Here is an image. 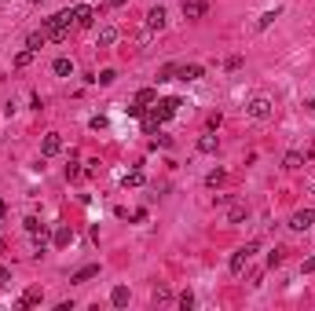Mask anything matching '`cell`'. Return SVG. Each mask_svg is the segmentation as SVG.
Masks as SVG:
<instances>
[{
  "label": "cell",
  "instance_id": "12",
  "mask_svg": "<svg viewBox=\"0 0 315 311\" xmlns=\"http://www.w3.org/2000/svg\"><path fill=\"white\" fill-rule=\"evenodd\" d=\"M202 73H206V66H198V62H187V66H180V81H198Z\"/></svg>",
  "mask_w": 315,
  "mask_h": 311
},
{
  "label": "cell",
  "instance_id": "6",
  "mask_svg": "<svg viewBox=\"0 0 315 311\" xmlns=\"http://www.w3.org/2000/svg\"><path fill=\"white\" fill-rule=\"evenodd\" d=\"M311 224H315V209H297L290 216V227L293 231H311Z\"/></svg>",
  "mask_w": 315,
  "mask_h": 311
},
{
  "label": "cell",
  "instance_id": "23",
  "mask_svg": "<svg viewBox=\"0 0 315 311\" xmlns=\"http://www.w3.org/2000/svg\"><path fill=\"white\" fill-rule=\"evenodd\" d=\"M275 15H279V8H275V11H264L260 19H257V29H267V26L275 22Z\"/></svg>",
  "mask_w": 315,
  "mask_h": 311
},
{
  "label": "cell",
  "instance_id": "20",
  "mask_svg": "<svg viewBox=\"0 0 315 311\" xmlns=\"http://www.w3.org/2000/svg\"><path fill=\"white\" fill-rule=\"evenodd\" d=\"M198 150H202V154H213V150H216V136H202V139H198Z\"/></svg>",
  "mask_w": 315,
  "mask_h": 311
},
{
  "label": "cell",
  "instance_id": "16",
  "mask_svg": "<svg viewBox=\"0 0 315 311\" xmlns=\"http://www.w3.org/2000/svg\"><path fill=\"white\" fill-rule=\"evenodd\" d=\"M52 70H55L59 77H73V62H70L66 55H59V59L52 62Z\"/></svg>",
  "mask_w": 315,
  "mask_h": 311
},
{
  "label": "cell",
  "instance_id": "8",
  "mask_svg": "<svg viewBox=\"0 0 315 311\" xmlns=\"http://www.w3.org/2000/svg\"><path fill=\"white\" fill-rule=\"evenodd\" d=\"M59 150H62V136L59 132H48V136H44V143H41V154H44V158H55Z\"/></svg>",
  "mask_w": 315,
  "mask_h": 311
},
{
  "label": "cell",
  "instance_id": "17",
  "mask_svg": "<svg viewBox=\"0 0 315 311\" xmlns=\"http://www.w3.org/2000/svg\"><path fill=\"white\" fill-rule=\"evenodd\" d=\"M66 245H73V231L70 227H59L55 231V249H66Z\"/></svg>",
  "mask_w": 315,
  "mask_h": 311
},
{
  "label": "cell",
  "instance_id": "25",
  "mask_svg": "<svg viewBox=\"0 0 315 311\" xmlns=\"http://www.w3.org/2000/svg\"><path fill=\"white\" fill-rule=\"evenodd\" d=\"M33 304H41V289H29L22 297V307H33Z\"/></svg>",
  "mask_w": 315,
  "mask_h": 311
},
{
  "label": "cell",
  "instance_id": "30",
  "mask_svg": "<svg viewBox=\"0 0 315 311\" xmlns=\"http://www.w3.org/2000/svg\"><path fill=\"white\" fill-rule=\"evenodd\" d=\"M279 263H282V249H275V253L267 256V268H279Z\"/></svg>",
  "mask_w": 315,
  "mask_h": 311
},
{
  "label": "cell",
  "instance_id": "4",
  "mask_svg": "<svg viewBox=\"0 0 315 311\" xmlns=\"http://www.w3.org/2000/svg\"><path fill=\"white\" fill-rule=\"evenodd\" d=\"M257 249H260V242H246L242 249H234L231 253V275H242V268L249 263V256H253Z\"/></svg>",
  "mask_w": 315,
  "mask_h": 311
},
{
  "label": "cell",
  "instance_id": "27",
  "mask_svg": "<svg viewBox=\"0 0 315 311\" xmlns=\"http://www.w3.org/2000/svg\"><path fill=\"white\" fill-rule=\"evenodd\" d=\"M180 307H183V311H187V307H194V293H191V289L180 293Z\"/></svg>",
  "mask_w": 315,
  "mask_h": 311
},
{
  "label": "cell",
  "instance_id": "33",
  "mask_svg": "<svg viewBox=\"0 0 315 311\" xmlns=\"http://www.w3.org/2000/svg\"><path fill=\"white\" fill-rule=\"evenodd\" d=\"M304 275H315V256H308V260H304Z\"/></svg>",
  "mask_w": 315,
  "mask_h": 311
},
{
  "label": "cell",
  "instance_id": "1",
  "mask_svg": "<svg viewBox=\"0 0 315 311\" xmlns=\"http://www.w3.org/2000/svg\"><path fill=\"white\" fill-rule=\"evenodd\" d=\"M180 106H183L180 99H154L150 114H147V121H143V128H147V132H158V124H165L169 117H176Z\"/></svg>",
  "mask_w": 315,
  "mask_h": 311
},
{
  "label": "cell",
  "instance_id": "31",
  "mask_svg": "<svg viewBox=\"0 0 315 311\" xmlns=\"http://www.w3.org/2000/svg\"><path fill=\"white\" fill-rule=\"evenodd\" d=\"M0 286H11V271L4 268V263H0Z\"/></svg>",
  "mask_w": 315,
  "mask_h": 311
},
{
  "label": "cell",
  "instance_id": "18",
  "mask_svg": "<svg viewBox=\"0 0 315 311\" xmlns=\"http://www.w3.org/2000/svg\"><path fill=\"white\" fill-rule=\"evenodd\" d=\"M282 165H286V168H304L308 161H304V154H301V150H290V154H286V161H282Z\"/></svg>",
  "mask_w": 315,
  "mask_h": 311
},
{
  "label": "cell",
  "instance_id": "35",
  "mask_svg": "<svg viewBox=\"0 0 315 311\" xmlns=\"http://www.w3.org/2000/svg\"><path fill=\"white\" fill-rule=\"evenodd\" d=\"M125 4H129V0H110V8H125Z\"/></svg>",
  "mask_w": 315,
  "mask_h": 311
},
{
  "label": "cell",
  "instance_id": "26",
  "mask_svg": "<svg viewBox=\"0 0 315 311\" xmlns=\"http://www.w3.org/2000/svg\"><path fill=\"white\" fill-rule=\"evenodd\" d=\"M206 183H209V187H216V183H224V168H213V172L206 176Z\"/></svg>",
  "mask_w": 315,
  "mask_h": 311
},
{
  "label": "cell",
  "instance_id": "19",
  "mask_svg": "<svg viewBox=\"0 0 315 311\" xmlns=\"http://www.w3.org/2000/svg\"><path fill=\"white\" fill-rule=\"evenodd\" d=\"M154 99H158V92H154V88H139V92H136V103H139V106H150Z\"/></svg>",
  "mask_w": 315,
  "mask_h": 311
},
{
  "label": "cell",
  "instance_id": "28",
  "mask_svg": "<svg viewBox=\"0 0 315 311\" xmlns=\"http://www.w3.org/2000/svg\"><path fill=\"white\" fill-rule=\"evenodd\" d=\"M26 231H29V235H37V231H41V220H37V216H26Z\"/></svg>",
  "mask_w": 315,
  "mask_h": 311
},
{
  "label": "cell",
  "instance_id": "14",
  "mask_svg": "<svg viewBox=\"0 0 315 311\" xmlns=\"http://www.w3.org/2000/svg\"><path fill=\"white\" fill-rule=\"evenodd\" d=\"M44 44H48V33H44V29H37V33L26 37V48H29V52H41Z\"/></svg>",
  "mask_w": 315,
  "mask_h": 311
},
{
  "label": "cell",
  "instance_id": "24",
  "mask_svg": "<svg viewBox=\"0 0 315 311\" xmlns=\"http://www.w3.org/2000/svg\"><path fill=\"white\" fill-rule=\"evenodd\" d=\"M121 183H125V187H143V172L136 168V172H129V176H125Z\"/></svg>",
  "mask_w": 315,
  "mask_h": 311
},
{
  "label": "cell",
  "instance_id": "32",
  "mask_svg": "<svg viewBox=\"0 0 315 311\" xmlns=\"http://www.w3.org/2000/svg\"><path fill=\"white\" fill-rule=\"evenodd\" d=\"M154 300H162V304H165V300H172V293H169V289L162 286V289H158V293H154Z\"/></svg>",
  "mask_w": 315,
  "mask_h": 311
},
{
  "label": "cell",
  "instance_id": "3",
  "mask_svg": "<svg viewBox=\"0 0 315 311\" xmlns=\"http://www.w3.org/2000/svg\"><path fill=\"white\" fill-rule=\"evenodd\" d=\"M271 114H275V103L267 96H253L246 103V117L249 121H271Z\"/></svg>",
  "mask_w": 315,
  "mask_h": 311
},
{
  "label": "cell",
  "instance_id": "9",
  "mask_svg": "<svg viewBox=\"0 0 315 311\" xmlns=\"http://www.w3.org/2000/svg\"><path fill=\"white\" fill-rule=\"evenodd\" d=\"M96 275H99V263H85V268H77V271L70 275V282H73V286H85L88 278H96Z\"/></svg>",
  "mask_w": 315,
  "mask_h": 311
},
{
  "label": "cell",
  "instance_id": "34",
  "mask_svg": "<svg viewBox=\"0 0 315 311\" xmlns=\"http://www.w3.org/2000/svg\"><path fill=\"white\" fill-rule=\"evenodd\" d=\"M4 212H8V201H4V198H0V220H4Z\"/></svg>",
  "mask_w": 315,
  "mask_h": 311
},
{
  "label": "cell",
  "instance_id": "15",
  "mask_svg": "<svg viewBox=\"0 0 315 311\" xmlns=\"http://www.w3.org/2000/svg\"><path fill=\"white\" fill-rule=\"evenodd\" d=\"M110 304H114V307L129 304V286H114V289H110Z\"/></svg>",
  "mask_w": 315,
  "mask_h": 311
},
{
  "label": "cell",
  "instance_id": "2",
  "mask_svg": "<svg viewBox=\"0 0 315 311\" xmlns=\"http://www.w3.org/2000/svg\"><path fill=\"white\" fill-rule=\"evenodd\" d=\"M70 26H73V8L70 11H59V15H52V19H44V33H48V40H66V33H70Z\"/></svg>",
  "mask_w": 315,
  "mask_h": 311
},
{
  "label": "cell",
  "instance_id": "11",
  "mask_svg": "<svg viewBox=\"0 0 315 311\" xmlns=\"http://www.w3.org/2000/svg\"><path fill=\"white\" fill-rule=\"evenodd\" d=\"M117 37H121L117 26H103L99 37H96V48H110V44H117Z\"/></svg>",
  "mask_w": 315,
  "mask_h": 311
},
{
  "label": "cell",
  "instance_id": "36",
  "mask_svg": "<svg viewBox=\"0 0 315 311\" xmlns=\"http://www.w3.org/2000/svg\"><path fill=\"white\" fill-rule=\"evenodd\" d=\"M29 4H41V0H29Z\"/></svg>",
  "mask_w": 315,
  "mask_h": 311
},
{
  "label": "cell",
  "instance_id": "21",
  "mask_svg": "<svg viewBox=\"0 0 315 311\" xmlns=\"http://www.w3.org/2000/svg\"><path fill=\"white\" fill-rule=\"evenodd\" d=\"M176 73H180V66H176V62H169V66H162V73H158V81H172Z\"/></svg>",
  "mask_w": 315,
  "mask_h": 311
},
{
  "label": "cell",
  "instance_id": "22",
  "mask_svg": "<svg viewBox=\"0 0 315 311\" xmlns=\"http://www.w3.org/2000/svg\"><path fill=\"white\" fill-rule=\"evenodd\" d=\"M33 55H37V52H29V48H26V52H19V55H15V66H19V70H22V66H29V62H33Z\"/></svg>",
  "mask_w": 315,
  "mask_h": 311
},
{
  "label": "cell",
  "instance_id": "29",
  "mask_svg": "<svg viewBox=\"0 0 315 311\" xmlns=\"http://www.w3.org/2000/svg\"><path fill=\"white\" fill-rule=\"evenodd\" d=\"M114 77H117V70H103L99 73V84H114Z\"/></svg>",
  "mask_w": 315,
  "mask_h": 311
},
{
  "label": "cell",
  "instance_id": "10",
  "mask_svg": "<svg viewBox=\"0 0 315 311\" xmlns=\"http://www.w3.org/2000/svg\"><path fill=\"white\" fill-rule=\"evenodd\" d=\"M92 22H96V8L77 4V8H73V26H92Z\"/></svg>",
  "mask_w": 315,
  "mask_h": 311
},
{
  "label": "cell",
  "instance_id": "7",
  "mask_svg": "<svg viewBox=\"0 0 315 311\" xmlns=\"http://www.w3.org/2000/svg\"><path fill=\"white\" fill-rule=\"evenodd\" d=\"M165 19H169L165 8H150V11H147V29H150V33H162V29H165Z\"/></svg>",
  "mask_w": 315,
  "mask_h": 311
},
{
  "label": "cell",
  "instance_id": "13",
  "mask_svg": "<svg viewBox=\"0 0 315 311\" xmlns=\"http://www.w3.org/2000/svg\"><path fill=\"white\" fill-rule=\"evenodd\" d=\"M246 216H249V205H246V201H234L231 212H227V224H242Z\"/></svg>",
  "mask_w": 315,
  "mask_h": 311
},
{
  "label": "cell",
  "instance_id": "5",
  "mask_svg": "<svg viewBox=\"0 0 315 311\" xmlns=\"http://www.w3.org/2000/svg\"><path fill=\"white\" fill-rule=\"evenodd\" d=\"M180 8H183V19L194 22V19H202V15L209 11V0H180Z\"/></svg>",
  "mask_w": 315,
  "mask_h": 311
}]
</instances>
